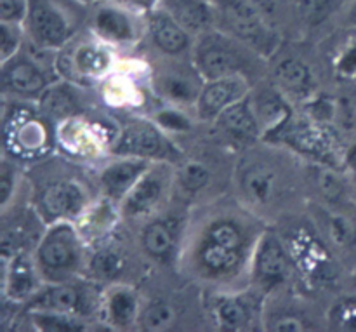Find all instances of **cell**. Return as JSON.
I'll return each mask as SVG.
<instances>
[{
	"instance_id": "1",
	"label": "cell",
	"mask_w": 356,
	"mask_h": 332,
	"mask_svg": "<svg viewBox=\"0 0 356 332\" xmlns=\"http://www.w3.org/2000/svg\"><path fill=\"white\" fill-rule=\"evenodd\" d=\"M256 242L250 244L249 230L236 216H214L195 242L193 270L209 280H228L250 261Z\"/></svg>"
},
{
	"instance_id": "2",
	"label": "cell",
	"mask_w": 356,
	"mask_h": 332,
	"mask_svg": "<svg viewBox=\"0 0 356 332\" xmlns=\"http://www.w3.org/2000/svg\"><path fill=\"white\" fill-rule=\"evenodd\" d=\"M89 6L79 0H30L24 31L38 49H63L75 38Z\"/></svg>"
},
{
	"instance_id": "3",
	"label": "cell",
	"mask_w": 356,
	"mask_h": 332,
	"mask_svg": "<svg viewBox=\"0 0 356 332\" xmlns=\"http://www.w3.org/2000/svg\"><path fill=\"white\" fill-rule=\"evenodd\" d=\"M33 261L45 284L72 280L83 261V240L70 221L49 225L33 251Z\"/></svg>"
},
{
	"instance_id": "4",
	"label": "cell",
	"mask_w": 356,
	"mask_h": 332,
	"mask_svg": "<svg viewBox=\"0 0 356 332\" xmlns=\"http://www.w3.org/2000/svg\"><path fill=\"white\" fill-rule=\"evenodd\" d=\"M216 28L235 37L261 58H270L280 44L277 30L252 0H212Z\"/></svg>"
},
{
	"instance_id": "5",
	"label": "cell",
	"mask_w": 356,
	"mask_h": 332,
	"mask_svg": "<svg viewBox=\"0 0 356 332\" xmlns=\"http://www.w3.org/2000/svg\"><path fill=\"white\" fill-rule=\"evenodd\" d=\"M250 54L256 52L219 28L195 37L191 49L193 66L205 82L238 73L245 75L243 72L249 66Z\"/></svg>"
},
{
	"instance_id": "6",
	"label": "cell",
	"mask_w": 356,
	"mask_h": 332,
	"mask_svg": "<svg viewBox=\"0 0 356 332\" xmlns=\"http://www.w3.org/2000/svg\"><path fill=\"white\" fill-rule=\"evenodd\" d=\"M111 152L118 157H138L149 162H174L179 152L155 120L134 118L118 132Z\"/></svg>"
},
{
	"instance_id": "7",
	"label": "cell",
	"mask_w": 356,
	"mask_h": 332,
	"mask_svg": "<svg viewBox=\"0 0 356 332\" xmlns=\"http://www.w3.org/2000/svg\"><path fill=\"white\" fill-rule=\"evenodd\" d=\"M89 23L96 38L108 45H132L146 33L145 13L117 0H101L89 6Z\"/></svg>"
},
{
	"instance_id": "8",
	"label": "cell",
	"mask_w": 356,
	"mask_h": 332,
	"mask_svg": "<svg viewBox=\"0 0 356 332\" xmlns=\"http://www.w3.org/2000/svg\"><path fill=\"white\" fill-rule=\"evenodd\" d=\"M89 195L82 183L68 177L49 181L37 195V209L42 221L47 225L58 221H72L87 211Z\"/></svg>"
},
{
	"instance_id": "9",
	"label": "cell",
	"mask_w": 356,
	"mask_h": 332,
	"mask_svg": "<svg viewBox=\"0 0 356 332\" xmlns=\"http://www.w3.org/2000/svg\"><path fill=\"white\" fill-rule=\"evenodd\" d=\"M167 162H153L141 180L122 200V212L125 218H148L160 209L169 195L170 184L176 183V174L167 173Z\"/></svg>"
},
{
	"instance_id": "10",
	"label": "cell",
	"mask_w": 356,
	"mask_h": 332,
	"mask_svg": "<svg viewBox=\"0 0 356 332\" xmlns=\"http://www.w3.org/2000/svg\"><path fill=\"white\" fill-rule=\"evenodd\" d=\"M252 282L261 292H270L287 280L291 274V258L280 237L273 232H264L257 237L252 258H250Z\"/></svg>"
},
{
	"instance_id": "11",
	"label": "cell",
	"mask_w": 356,
	"mask_h": 332,
	"mask_svg": "<svg viewBox=\"0 0 356 332\" xmlns=\"http://www.w3.org/2000/svg\"><path fill=\"white\" fill-rule=\"evenodd\" d=\"M28 312H56L66 315H89L90 292L89 289L73 282H56L45 284L26 301Z\"/></svg>"
},
{
	"instance_id": "12",
	"label": "cell",
	"mask_w": 356,
	"mask_h": 332,
	"mask_svg": "<svg viewBox=\"0 0 356 332\" xmlns=\"http://www.w3.org/2000/svg\"><path fill=\"white\" fill-rule=\"evenodd\" d=\"M250 94V84L247 75H229L222 79L207 80L202 87L195 111L200 120L214 122L226 108L238 103Z\"/></svg>"
},
{
	"instance_id": "13",
	"label": "cell",
	"mask_w": 356,
	"mask_h": 332,
	"mask_svg": "<svg viewBox=\"0 0 356 332\" xmlns=\"http://www.w3.org/2000/svg\"><path fill=\"white\" fill-rule=\"evenodd\" d=\"M3 90L23 100H40L49 89V77L40 63L30 56L17 52L10 59L2 63Z\"/></svg>"
},
{
	"instance_id": "14",
	"label": "cell",
	"mask_w": 356,
	"mask_h": 332,
	"mask_svg": "<svg viewBox=\"0 0 356 332\" xmlns=\"http://www.w3.org/2000/svg\"><path fill=\"white\" fill-rule=\"evenodd\" d=\"M145 21L149 40L163 54L181 56L193 49V35L160 7H153L145 13Z\"/></svg>"
},
{
	"instance_id": "15",
	"label": "cell",
	"mask_w": 356,
	"mask_h": 332,
	"mask_svg": "<svg viewBox=\"0 0 356 332\" xmlns=\"http://www.w3.org/2000/svg\"><path fill=\"white\" fill-rule=\"evenodd\" d=\"M240 190L252 207H270L282 190L280 174L270 162H250L240 171Z\"/></svg>"
},
{
	"instance_id": "16",
	"label": "cell",
	"mask_w": 356,
	"mask_h": 332,
	"mask_svg": "<svg viewBox=\"0 0 356 332\" xmlns=\"http://www.w3.org/2000/svg\"><path fill=\"white\" fill-rule=\"evenodd\" d=\"M205 80L197 68L183 70L179 66H169L153 77V89L162 100L169 101L174 106H190L198 100Z\"/></svg>"
},
{
	"instance_id": "17",
	"label": "cell",
	"mask_w": 356,
	"mask_h": 332,
	"mask_svg": "<svg viewBox=\"0 0 356 332\" xmlns=\"http://www.w3.org/2000/svg\"><path fill=\"white\" fill-rule=\"evenodd\" d=\"M103 40H86L70 47V52L63 56L66 59V72L72 73L73 79L99 80L110 73L113 65V56Z\"/></svg>"
},
{
	"instance_id": "18",
	"label": "cell",
	"mask_w": 356,
	"mask_h": 332,
	"mask_svg": "<svg viewBox=\"0 0 356 332\" xmlns=\"http://www.w3.org/2000/svg\"><path fill=\"white\" fill-rule=\"evenodd\" d=\"M153 162L138 157H120L115 162L108 164L99 174L101 190L111 200L122 202L125 195L132 190L143 174L149 169Z\"/></svg>"
},
{
	"instance_id": "19",
	"label": "cell",
	"mask_w": 356,
	"mask_h": 332,
	"mask_svg": "<svg viewBox=\"0 0 356 332\" xmlns=\"http://www.w3.org/2000/svg\"><path fill=\"white\" fill-rule=\"evenodd\" d=\"M216 125L219 131L233 143L238 145H252L257 138H261V125L256 117V111L252 108L250 94L243 97L238 103L226 108L218 118Z\"/></svg>"
},
{
	"instance_id": "20",
	"label": "cell",
	"mask_w": 356,
	"mask_h": 332,
	"mask_svg": "<svg viewBox=\"0 0 356 332\" xmlns=\"http://www.w3.org/2000/svg\"><path fill=\"white\" fill-rule=\"evenodd\" d=\"M256 299L243 294H221L214 301L212 315L221 331H249L257 324Z\"/></svg>"
},
{
	"instance_id": "21",
	"label": "cell",
	"mask_w": 356,
	"mask_h": 332,
	"mask_svg": "<svg viewBox=\"0 0 356 332\" xmlns=\"http://www.w3.org/2000/svg\"><path fill=\"white\" fill-rule=\"evenodd\" d=\"M156 7L169 13L193 37L216 28V7L212 0H159Z\"/></svg>"
},
{
	"instance_id": "22",
	"label": "cell",
	"mask_w": 356,
	"mask_h": 332,
	"mask_svg": "<svg viewBox=\"0 0 356 332\" xmlns=\"http://www.w3.org/2000/svg\"><path fill=\"white\" fill-rule=\"evenodd\" d=\"M6 263L9 267L3 271V292L10 301H28L44 285L33 258H26L23 253Z\"/></svg>"
},
{
	"instance_id": "23",
	"label": "cell",
	"mask_w": 356,
	"mask_h": 332,
	"mask_svg": "<svg viewBox=\"0 0 356 332\" xmlns=\"http://www.w3.org/2000/svg\"><path fill=\"white\" fill-rule=\"evenodd\" d=\"M250 101L259 120L263 138H273V136H278V132L284 131L285 125L291 120L292 110L280 90H261L256 96H250Z\"/></svg>"
},
{
	"instance_id": "24",
	"label": "cell",
	"mask_w": 356,
	"mask_h": 332,
	"mask_svg": "<svg viewBox=\"0 0 356 332\" xmlns=\"http://www.w3.org/2000/svg\"><path fill=\"white\" fill-rule=\"evenodd\" d=\"M104 319L113 329L124 331L139 322L141 305L136 291L125 285H115L104 294Z\"/></svg>"
},
{
	"instance_id": "25",
	"label": "cell",
	"mask_w": 356,
	"mask_h": 332,
	"mask_svg": "<svg viewBox=\"0 0 356 332\" xmlns=\"http://www.w3.org/2000/svg\"><path fill=\"white\" fill-rule=\"evenodd\" d=\"M275 82L282 94H287L294 100H306L316 90V80L312 68L296 58H287L278 63L275 68Z\"/></svg>"
},
{
	"instance_id": "26",
	"label": "cell",
	"mask_w": 356,
	"mask_h": 332,
	"mask_svg": "<svg viewBox=\"0 0 356 332\" xmlns=\"http://www.w3.org/2000/svg\"><path fill=\"white\" fill-rule=\"evenodd\" d=\"M177 223L172 218H156L141 232L143 251L152 260L167 263L177 249Z\"/></svg>"
},
{
	"instance_id": "27",
	"label": "cell",
	"mask_w": 356,
	"mask_h": 332,
	"mask_svg": "<svg viewBox=\"0 0 356 332\" xmlns=\"http://www.w3.org/2000/svg\"><path fill=\"white\" fill-rule=\"evenodd\" d=\"M35 329L44 332H83L87 326L80 317L56 312H28Z\"/></svg>"
},
{
	"instance_id": "28",
	"label": "cell",
	"mask_w": 356,
	"mask_h": 332,
	"mask_svg": "<svg viewBox=\"0 0 356 332\" xmlns=\"http://www.w3.org/2000/svg\"><path fill=\"white\" fill-rule=\"evenodd\" d=\"M211 183V171L205 164L190 160L184 162L176 173V184L184 193L197 195L209 187Z\"/></svg>"
},
{
	"instance_id": "29",
	"label": "cell",
	"mask_w": 356,
	"mask_h": 332,
	"mask_svg": "<svg viewBox=\"0 0 356 332\" xmlns=\"http://www.w3.org/2000/svg\"><path fill=\"white\" fill-rule=\"evenodd\" d=\"M124 268L125 260L122 256V251H118L113 246L99 249L90 260V270L94 271V275L99 278H106V280L117 278L124 271Z\"/></svg>"
},
{
	"instance_id": "30",
	"label": "cell",
	"mask_w": 356,
	"mask_h": 332,
	"mask_svg": "<svg viewBox=\"0 0 356 332\" xmlns=\"http://www.w3.org/2000/svg\"><path fill=\"white\" fill-rule=\"evenodd\" d=\"M339 2L344 0H294V6L302 23L308 26H316L330 17V14L336 10V3Z\"/></svg>"
},
{
	"instance_id": "31",
	"label": "cell",
	"mask_w": 356,
	"mask_h": 332,
	"mask_svg": "<svg viewBox=\"0 0 356 332\" xmlns=\"http://www.w3.org/2000/svg\"><path fill=\"white\" fill-rule=\"evenodd\" d=\"M174 322L172 306L163 301H153L146 308H143L139 315V324L146 331H162L167 329Z\"/></svg>"
},
{
	"instance_id": "32",
	"label": "cell",
	"mask_w": 356,
	"mask_h": 332,
	"mask_svg": "<svg viewBox=\"0 0 356 332\" xmlns=\"http://www.w3.org/2000/svg\"><path fill=\"white\" fill-rule=\"evenodd\" d=\"M40 106L42 110L47 111L49 115H70L73 113V103L70 93H66L61 87H49L40 97Z\"/></svg>"
},
{
	"instance_id": "33",
	"label": "cell",
	"mask_w": 356,
	"mask_h": 332,
	"mask_svg": "<svg viewBox=\"0 0 356 332\" xmlns=\"http://www.w3.org/2000/svg\"><path fill=\"white\" fill-rule=\"evenodd\" d=\"M24 33H26L24 26L0 23V59H2V63L21 51Z\"/></svg>"
},
{
	"instance_id": "34",
	"label": "cell",
	"mask_w": 356,
	"mask_h": 332,
	"mask_svg": "<svg viewBox=\"0 0 356 332\" xmlns=\"http://www.w3.org/2000/svg\"><path fill=\"white\" fill-rule=\"evenodd\" d=\"M329 324L334 329L356 332V299H343L336 306H332L329 315Z\"/></svg>"
},
{
	"instance_id": "35",
	"label": "cell",
	"mask_w": 356,
	"mask_h": 332,
	"mask_svg": "<svg viewBox=\"0 0 356 332\" xmlns=\"http://www.w3.org/2000/svg\"><path fill=\"white\" fill-rule=\"evenodd\" d=\"M16 184H17L16 166H14V162H10L9 157H3L2 164H0V204H2L3 211L7 209L14 191H16Z\"/></svg>"
},
{
	"instance_id": "36",
	"label": "cell",
	"mask_w": 356,
	"mask_h": 332,
	"mask_svg": "<svg viewBox=\"0 0 356 332\" xmlns=\"http://www.w3.org/2000/svg\"><path fill=\"white\" fill-rule=\"evenodd\" d=\"M292 141L302 152L316 153V155H323L329 150V141L325 139V136L318 131H312V129H302V131L296 132L292 136Z\"/></svg>"
},
{
	"instance_id": "37",
	"label": "cell",
	"mask_w": 356,
	"mask_h": 332,
	"mask_svg": "<svg viewBox=\"0 0 356 332\" xmlns=\"http://www.w3.org/2000/svg\"><path fill=\"white\" fill-rule=\"evenodd\" d=\"M327 232H329L330 240L334 244H337V246H348L355 237V226L344 216L332 214L327 219Z\"/></svg>"
},
{
	"instance_id": "38",
	"label": "cell",
	"mask_w": 356,
	"mask_h": 332,
	"mask_svg": "<svg viewBox=\"0 0 356 332\" xmlns=\"http://www.w3.org/2000/svg\"><path fill=\"white\" fill-rule=\"evenodd\" d=\"M30 10V0H0V23L23 26Z\"/></svg>"
},
{
	"instance_id": "39",
	"label": "cell",
	"mask_w": 356,
	"mask_h": 332,
	"mask_svg": "<svg viewBox=\"0 0 356 332\" xmlns=\"http://www.w3.org/2000/svg\"><path fill=\"white\" fill-rule=\"evenodd\" d=\"M153 120H155L163 131H169V132H188L191 127L186 115L174 110V108H169V110H160L159 113L155 115Z\"/></svg>"
},
{
	"instance_id": "40",
	"label": "cell",
	"mask_w": 356,
	"mask_h": 332,
	"mask_svg": "<svg viewBox=\"0 0 356 332\" xmlns=\"http://www.w3.org/2000/svg\"><path fill=\"white\" fill-rule=\"evenodd\" d=\"M26 129H28V125H26V118H24V120L21 122L19 129L16 131L14 139H16L17 145L23 146L24 150H30V152H33V150L38 146V143H44V131H42L40 124H38V122H35L33 118H31L30 131H26Z\"/></svg>"
},
{
	"instance_id": "41",
	"label": "cell",
	"mask_w": 356,
	"mask_h": 332,
	"mask_svg": "<svg viewBox=\"0 0 356 332\" xmlns=\"http://www.w3.org/2000/svg\"><path fill=\"white\" fill-rule=\"evenodd\" d=\"M316 187L327 200H339L341 195H343V183L330 171H318L316 173Z\"/></svg>"
},
{
	"instance_id": "42",
	"label": "cell",
	"mask_w": 356,
	"mask_h": 332,
	"mask_svg": "<svg viewBox=\"0 0 356 332\" xmlns=\"http://www.w3.org/2000/svg\"><path fill=\"white\" fill-rule=\"evenodd\" d=\"M336 70L344 79L356 77V38L353 42H350L348 47L339 54L336 63Z\"/></svg>"
},
{
	"instance_id": "43",
	"label": "cell",
	"mask_w": 356,
	"mask_h": 332,
	"mask_svg": "<svg viewBox=\"0 0 356 332\" xmlns=\"http://www.w3.org/2000/svg\"><path fill=\"white\" fill-rule=\"evenodd\" d=\"M271 331H280V332H298L305 331L306 326L301 319L296 315H278L275 317L270 322Z\"/></svg>"
},
{
	"instance_id": "44",
	"label": "cell",
	"mask_w": 356,
	"mask_h": 332,
	"mask_svg": "<svg viewBox=\"0 0 356 332\" xmlns=\"http://www.w3.org/2000/svg\"><path fill=\"white\" fill-rule=\"evenodd\" d=\"M117 2L124 3V6L132 7V9L139 10V13H148L149 9L156 7L159 0H117Z\"/></svg>"
},
{
	"instance_id": "45",
	"label": "cell",
	"mask_w": 356,
	"mask_h": 332,
	"mask_svg": "<svg viewBox=\"0 0 356 332\" xmlns=\"http://www.w3.org/2000/svg\"><path fill=\"white\" fill-rule=\"evenodd\" d=\"M346 2V23L356 28V0H344Z\"/></svg>"
},
{
	"instance_id": "46",
	"label": "cell",
	"mask_w": 356,
	"mask_h": 332,
	"mask_svg": "<svg viewBox=\"0 0 356 332\" xmlns=\"http://www.w3.org/2000/svg\"><path fill=\"white\" fill-rule=\"evenodd\" d=\"M344 162H346L348 169L351 171V173H356V143L355 145H351L350 148H348L346 152V157H344Z\"/></svg>"
},
{
	"instance_id": "47",
	"label": "cell",
	"mask_w": 356,
	"mask_h": 332,
	"mask_svg": "<svg viewBox=\"0 0 356 332\" xmlns=\"http://www.w3.org/2000/svg\"><path fill=\"white\" fill-rule=\"evenodd\" d=\"M79 2H82V3H86V6H94V3H97V2H101V0H79Z\"/></svg>"
},
{
	"instance_id": "48",
	"label": "cell",
	"mask_w": 356,
	"mask_h": 332,
	"mask_svg": "<svg viewBox=\"0 0 356 332\" xmlns=\"http://www.w3.org/2000/svg\"><path fill=\"white\" fill-rule=\"evenodd\" d=\"M353 176H355V181H356V173H355V174H353Z\"/></svg>"
}]
</instances>
